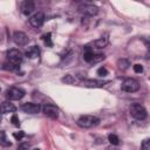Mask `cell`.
Instances as JSON below:
<instances>
[{
	"instance_id": "cell-30",
	"label": "cell",
	"mask_w": 150,
	"mask_h": 150,
	"mask_svg": "<svg viewBox=\"0 0 150 150\" xmlns=\"http://www.w3.org/2000/svg\"><path fill=\"white\" fill-rule=\"evenodd\" d=\"M0 122H1V114H0Z\"/></svg>"
},
{
	"instance_id": "cell-26",
	"label": "cell",
	"mask_w": 150,
	"mask_h": 150,
	"mask_svg": "<svg viewBox=\"0 0 150 150\" xmlns=\"http://www.w3.org/2000/svg\"><path fill=\"white\" fill-rule=\"evenodd\" d=\"M13 136H14V138H16L18 141H21V139L23 138V136H25V132H23V131H19V132H14V134H13Z\"/></svg>"
},
{
	"instance_id": "cell-23",
	"label": "cell",
	"mask_w": 150,
	"mask_h": 150,
	"mask_svg": "<svg viewBox=\"0 0 150 150\" xmlns=\"http://www.w3.org/2000/svg\"><path fill=\"white\" fill-rule=\"evenodd\" d=\"M43 41H45V43L48 46V47H52L53 46V42H52V39H50V33H48V34H46V35H43Z\"/></svg>"
},
{
	"instance_id": "cell-3",
	"label": "cell",
	"mask_w": 150,
	"mask_h": 150,
	"mask_svg": "<svg viewBox=\"0 0 150 150\" xmlns=\"http://www.w3.org/2000/svg\"><path fill=\"white\" fill-rule=\"evenodd\" d=\"M121 89L123 91H127V93H135L139 89V83L138 81H136L135 79H125L123 82H122V86H121Z\"/></svg>"
},
{
	"instance_id": "cell-22",
	"label": "cell",
	"mask_w": 150,
	"mask_h": 150,
	"mask_svg": "<svg viewBox=\"0 0 150 150\" xmlns=\"http://www.w3.org/2000/svg\"><path fill=\"white\" fill-rule=\"evenodd\" d=\"M141 150H150V139L145 138L141 144Z\"/></svg>"
},
{
	"instance_id": "cell-25",
	"label": "cell",
	"mask_w": 150,
	"mask_h": 150,
	"mask_svg": "<svg viewBox=\"0 0 150 150\" xmlns=\"http://www.w3.org/2000/svg\"><path fill=\"white\" fill-rule=\"evenodd\" d=\"M97 74H98L100 76H105V75H108V70H107L104 67H101V68L97 69Z\"/></svg>"
},
{
	"instance_id": "cell-15",
	"label": "cell",
	"mask_w": 150,
	"mask_h": 150,
	"mask_svg": "<svg viewBox=\"0 0 150 150\" xmlns=\"http://www.w3.org/2000/svg\"><path fill=\"white\" fill-rule=\"evenodd\" d=\"M108 42H109V39H108V36L105 35V36H102V38L95 40V41H94V46H95L96 48L101 49V48H104V47L108 45Z\"/></svg>"
},
{
	"instance_id": "cell-17",
	"label": "cell",
	"mask_w": 150,
	"mask_h": 150,
	"mask_svg": "<svg viewBox=\"0 0 150 150\" xmlns=\"http://www.w3.org/2000/svg\"><path fill=\"white\" fill-rule=\"evenodd\" d=\"M0 144H1L2 146H11V144H12V143L7 139L5 131H0Z\"/></svg>"
},
{
	"instance_id": "cell-24",
	"label": "cell",
	"mask_w": 150,
	"mask_h": 150,
	"mask_svg": "<svg viewBox=\"0 0 150 150\" xmlns=\"http://www.w3.org/2000/svg\"><path fill=\"white\" fill-rule=\"evenodd\" d=\"M104 59V55L103 54H94V56H93V61L91 62H98V61H101V60H103Z\"/></svg>"
},
{
	"instance_id": "cell-20",
	"label": "cell",
	"mask_w": 150,
	"mask_h": 150,
	"mask_svg": "<svg viewBox=\"0 0 150 150\" xmlns=\"http://www.w3.org/2000/svg\"><path fill=\"white\" fill-rule=\"evenodd\" d=\"M62 82L63 83H66V84H73L74 82H75V79L71 76V75H66L64 77H62Z\"/></svg>"
},
{
	"instance_id": "cell-28",
	"label": "cell",
	"mask_w": 150,
	"mask_h": 150,
	"mask_svg": "<svg viewBox=\"0 0 150 150\" xmlns=\"http://www.w3.org/2000/svg\"><path fill=\"white\" fill-rule=\"evenodd\" d=\"M11 122L14 124V125H16V127H19V124H20V122H19V118H18V116H16V114H14L13 116H12V118H11Z\"/></svg>"
},
{
	"instance_id": "cell-16",
	"label": "cell",
	"mask_w": 150,
	"mask_h": 150,
	"mask_svg": "<svg viewBox=\"0 0 150 150\" xmlns=\"http://www.w3.org/2000/svg\"><path fill=\"white\" fill-rule=\"evenodd\" d=\"M93 56H94V53L91 52V49H90L88 46H86L84 53H83V59H84V61L91 62V61H93Z\"/></svg>"
},
{
	"instance_id": "cell-21",
	"label": "cell",
	"mask_w": 150,
	"mask_h": 150,
	"mask_svg": "<svg viewBox=\"0 0 150 150\" xmlns=\"http://www.w3.org/2000/svg\"><path fill=\"white\" fill-rule=\"evenodd\" d=\"M4 67V69H7V70H15V69H18V67L19 66H15V64H13V63H11V62H5L4 64H2Z\"/></svg>"
},
{
	"instance_id": "cell-4",
	"label": "cell",
	"mask_w": 150,
	"mask_h": 150,
	"mask_svg": "<svg viewBox=\"0 0 150 150\" xmlns=\"http://www.w3.org/2000/svg\"><path fill=\"white\" fill-rule=\"evenodd\" d=\"M7 59H8V62L15 66H19L23 60V54L19 49H9L7 52Z\"/></svg>"
},
{
	"instance_id": "cell-13",
	"label": "cell",
	"mask_w": 150,
	"mask_h": 150,
	"mask_svg": "<svg viewBox=\"0 0 150 150\" xmlns=\"http://www.w3.org/2000/svg\"><path fill=\"white\" fill-rule=\"evenodd\" d=\"M107 82L104 81H98V80H84L82 82V84L84 87H89V88H98V87H103Z\"/></svg>"
},
{
	"instance_id": "cell-14",
	"label": "cell",
	"mask_w": 150,
	"mask_h": 150,
	"mask_svg": "<svg viewBox=\"0 0 150 150\" xmlns=\"http://www.w3.org/2000/svg\"><path fill=\"white\" fill-rule=\"evenodd\" d=\"M28 59H36V57H39V55H40V49L36 47V46H33V47H30L27 52H26V54H25Z\"/></svg>"
},
{
	"instance_id": "cell-31",
	"label": "cell",
	"mask_w": 150,
	"mask_h": 150,
	"mask_svg": "<svg viewBox=\"0 0 150 150\" xmlns=\"http://www.w3.org/2000/svg\"><path fill=\"white\" fill-rule=\"evenodd\" d=\"M33 150H40V149H33Z\"/></svg>"
},
{
	"instance_id": "cell-5",
	"label": "cell",
	"mask_w": 150,
	"mask_h": 150,
	"mask_svg": "<svg viewBox=\"0 0 150 150\" xmlns=\"http://www.w3.org/2000/svg\"><path fill=\"white\" fill-rule=\"evenodd\" d=\"M25 90L20 89V88H16V87H12L9 88L7 91H6V96L7 98L9 100H13V101H16V100H21L23 96H25Z\"/></svg>"
},
{
	"instance_id": "cell-7",
	"label": "cell",
	"mask_w": 150,
	"mask_h": 150,
	"mask_svg": "<svg viewBox=\"0 0 150 150\" xmlns=\"http://www.w3.org/2000/svg\"><path fill=\"white\" fill-rule=\"evenodd\" d=\"M42 111L46 116H48L49 118H53V120H56L59 117V109L53 105V104H45L42 107Z\"/></svg>"
},
{
	"instance_id": "cell-1",
	"label": "cell",
	"mask_w": 150,
	"mask_h": 150,
	"mask_svg": "<svg viewBox=\"0 0 150 150\" xmlns=\"http://www.w3.org/2000/svg\"><path fill=\"white\" fill-rule=\"evenodd\" d=\"M98 123H100V120L93 115H83L77 120V125L81 128H84V129L93 128V127L97 125Z\"/></svg>"
},
{
	"instance_id": "cell-27",
	"label": "cell",
	"mask_w": 150,
	"mask_h": 150,
	"mask_svg": "<svg viewBox=\"0 0 150 150\" xmlns=\"http://www.w3.org/2000/svg\"><path fill=\"white\" fill-rule=\"evenodd\" d=\"M29 149V143L28 142H23L19 144V150H28Z\"/></svg>"
},
{
	"instance_id": "cell-6",
	"label": "cell",
	"mask_w": 150,
	"mask_h": 150,
	"mask_svg": "<svg viewBox=\"0 0 150 150\" xmlns=\"http://www.w3.org/2000/svg\"><path fill=\"white\" fill-rule=\"evenodd\" d=\"M45 19H46L45 14H43L42 12H38V13H35L34 15H32V16L29 18V23H30L34 28H39V27H41V26L43 25Z\"/></svg>"
},
{
	"instance_id": "cell-19",
	"label": "cell",
	"mask_w": 150,
	"mask_h": 150,
	"mask_svg": "<svg viewBox=\"0 0 150 150\" xmlns=\"http://www.w3.org/2000/svg\"><path fill=\"white\" fill-rule=\"evenodd\" d=\"M117 64H118V68L120 69H127L128 66H129V61L125 60V59H120L117 61Z\"/></svg>"
},
{
	"instance_id": "cell-10",
	"label": "cell",
	"mask_w": 150,
	"mask_h": 150,
	"mask_svg": "<svg viewBox=\"0 0 150 150\" xmlns=\"http://www.w3.org/2000/svg\"><path fill=\"white\" fill-rule=\"evenodd\" d=\"M80 11H81L84 15H87V16H94V15L97 14L98 8H97L96 6H94V5H89V4H87V5L81 6V7H80Z\"/></svg>"
},
{
	"instance_id": "cell-11",
	"label": "cell",
	"mask_w": 150,
	"mask_h": 150,
	"mask_svg": "<svg viewBox=\"0 0 150 150\" xmlns=\"http://www.w3.org/2000/svg\"><path fill=\"white\" fill-rule=\"evenodd\" d=\"M21 12H22V14H25V15H29V14H32L33 13V11L35 9V4L33 2V1H23L22 4H21Z\"/></svg>"
},
{
	"instance_id": "cell-8",
	"label": "cell",
	"mask_w": 150,
	"mask_h": 150,
	"mask_svg": "<svg viewBox=\"0 0 150 150\" xmlns=\"http://www.w3.org/2000/svg\"><path fill=\"white\" fill-rule=\"evenodd\" d=\"M21 110L26 114H38L40 110H41V107L40 104L38 103H32V102H28V103H25L21 105Z\"/></svg>"
},
{
	"instance_id": "cell-9",
	"label": "cell",
	"mask_w": 150,
	"mask_h": 150,
	"mask_svg": "<svg viewBox=\"0 0 150 150\" xmlns=\"http://www.w3.org/2000/svg\"><path fill=\"white\" fill-rule=\"evenodd\" d=\"M13 41L19 45V46H25L27 42H28V36L23 33V32H20V30H16L14 32L13 34Z\"/></svg>"
},
{
	"instance_id": "cell-29",
	"label": "cell",
	"mask_w": 150,
	"mask_h": 150,
	"mask_svg": "<svg viewBox=\"0 0 150 150\" xmlns=\"http://www.w3.org/2000/svg\"><path fill=\"white\" fill-rule=\"evenodd\" d=\"M134 71L135 73H142L143 71V67H142V64H135L134 66Z\"/></svg>"
},
{
	"instance_id": "cell-2",
	"label": "cell",
	"mask_w": 150,
	"mask_h": 150,
	"mask_svg": "<svg viewBox=\"0 0 150 150\" xmlns=\"http://www.w3.org/2000/svg\"><path fill=\"white\" fill-rule=\"evenodd\" d=\"M130 115H131L135 120L142 121V120H145V118H146L148 112H146V109H145L143 105H141V104H138V103H134V104H131V107H130Z\"/></svg>"
},
{
	"instance_id": "cell-18",
	"label": "cell",
	"mask_w": 150,
	"mask_h": 150,
	"mask_svg": "<svg viewBox=\"0 0 150 150\" xmlns=\"http://www.w3.org/2000/svg\"><path fill=\"white\" fill-rule=\"evenodd\" d=\"M108 141H109L112 145H118V144H120V138H118L115 134H109V135H108Z\"/></svg>"
},
{
	"instance_id": "cell-12",
	"label": "cell",
	"mask_w": 150,
	"mask_h": 150,
	"mask_svg": "<svg viewBox=\"0 0 150 150\" xmlns=\"http://www.w3.org/2000/svg\"><path fill=\"white\" fill-rule=\"evenodd\" d=\"M15 110H16L15 105H14L13 103L8 102V101L2 102V103L0 104V114H1V115H2V114H9V112H14Z\"/></svg>"
}]
</instances>
